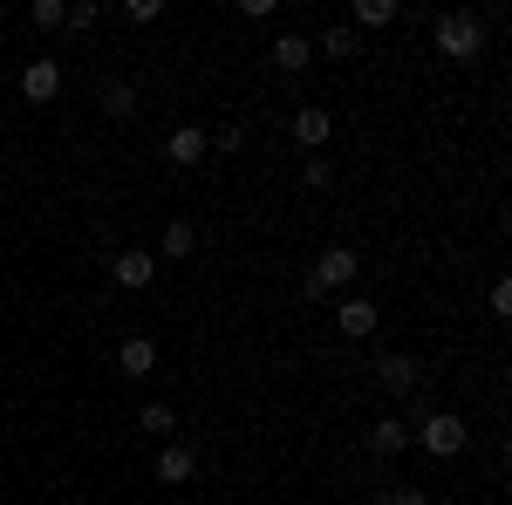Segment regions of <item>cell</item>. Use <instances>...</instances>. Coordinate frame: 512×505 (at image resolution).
<instances>
[{"instance_id": "cell-1", "label": "cell", "mask_w": 512, "mask_h": 505, "mask_svg": "<svg viewBox=\"0 0 512 505\" xmlns=\"http://www.w3.org/2000/svg\"><path fill=\"white\" fill-rule=\"evenodd\" d=\"M410 444H424L431 458H458V451L472 444V424H465L458 410H424V417L410 424Z\"/></svg>"}, {"instance_id": "cell-2", "label": "cell", "mask_w": 512, "mask_h": 505, "mask_svg": "<svg viewBox=\"0 0 512 505\" xmlns=\"http://www.w3.org/2000/svg\"><path fill=\"white\" fill-rule=\"evenodd\" d=\"M355 273H362V253H355V246H328L315 267H308V280H301L308 308H315L321 294H335V287H355Z\"/></svg>"}, {"instance_id": "cell-3", "label": "cell", "mask_w": 512, "mask_h": 505, "mask_svg": "<svg viewBox=\"0 0 512 505\" xmlns=\"http://www.w3.org/2000/svg\"><path fill=\"white\" fill-rule=\"evenodd\" d=\"M478 48H485L478 14L472 7H444V14H437V55H444V62H472Z\"/></svg>"}, {"instance_id": "cell-4", "label": "cell", "mask_w": 512, "mask_h": 505, "mask_svg": "<svg viewBox=\"0 0 512 505\" xmlns=\"http://www.w3.org/2000/svg\"><path fill=\"white\" fill-rule=\"evenodd\" d=\"M110 280H117L123 294H144V287L158 280V260H151L144 246H130V253H117V260H110Z\"/></svg>"}, {"instance_id": "cell-5", "label": "cell", "mask_w": 512, "mask_h": 505, "mask_svg": "<svg viewBox=\"0 0 512 505\" xmlns=\"http://www.w3.org/2000/svg\"><path fill=\"white\" fill-rule=\"evenodd\" d=\"M21 96H28V103H55V96H62V62H55V55H35V62L21 69Z\"/></svg>"}, {"instance_id": "cell-6", "label": "cell", "mask_w": 512, "mask_h": 505, "mask_svg": "<svg viewBox=\"0 0 512 505\" xmlns=\"http://www.w3.org/2000/svg\"><path fill=\"white\" fill-rule=\"evenodd\" d=\"M287 130H294V144H301V151H321V144L335 137V117L308 103V110H294V123H287Z\"/></svg>"}, {"instance_id": "cell-7", "label": "cell", "mask_w": 512, "mask_h": 505, "mask_svg": "<svg viewBox=\"0 0 512 505\" xmlns=\"http://www.w3.org/2000/svg\"><path fill=\"white\" fill-rule=\"evenodd\" d=\"M335 328H342L349 342H369V335H376V301H342V308H335Z\"/></svg>"}, {"instance_id": "cell-8", "label": "cell", "mask_w": 512, "mask_h": 505, "mask_svg": "<svg viewBox=\"0 0 512 505\" xmlns=\"http://www.w3.org/2000/svg\"><path fill=\"white\" fill-rule=\"evenodd\" d=\"M369 451H376V458L410 451V424H403V417H376V424H369Z\"/></svg>"}, {"instance_id": "cell-9", "label": "cell", "mask_w": 512, "mask_h": 505, "mask_svg": "<svg viewBox=\"0 0 512 505\" xmlns=\"http://www.w3.org/2000/svg\"><path fill=\"white\" fill-rule=\"evenodd\" d=\"M192 471H198V451H192V444H164V451H158V478H164V485H185Z\"/></svg>"}, {"instance_id": "cell-10", "label": "cell", "mask_w": 512, "mask_h": 505, "mask_svg": "<svg viewBox=\"0 0 512 505\" xmlns=\"http://www.w3.org/2000/svg\"><path fill=\"white\" fill-rule=\"evenodd\" d=\"M117 362H123V376H151V369H158V342H151V335H130L117 349Z\"/></svg>"}, {"instance_id": "cell-11", "label": "cell", "mask_w": 512, "mask_h": 505, "mask_svg": "<svg viewBox=\"0 0 512 505\" xmlns=\"http://www.w3.org/2000/svg\"><path fill=\"white\" fill-rule=\"evenodd\" d=\"M267 55H274V69H287V76H301V69L315 62V48H308V35H280L274 48H267Z\"/></svg>"}, {"instance_id": "cell-12", "label": "cell", "mask_w": 512, "mask_h": 505, "mask_svg": "<svg viewBox=\"0 0 512 505\" xmlns=\"http://www.w3.org/2000/svg\"><path fill=\"white\" fill-rule=\"evenodd\" d=\"M205 144H212V137H205V130H198V123H178V130H171V144H164V151H171V164H198V157H205Z\"/></svg>"}, {"instance_id": "cell-13", "label": "cell", "mask_w": 512, "mask_h": 505, "mask_svg": "<svg viewBox=\"0 0 512 505\" xmlns=\"http://www.w3.org/2000/svg\"><path fill=\"white\" fill-rule=\"evenodd\" d=\"M96 103H103V117H110V123L137 117V89H130V82H103V96H96Z\"/></svg>"}, {"instance_id": "cell-14", "label": "cell", "mask_w": 512, "mask_h": 505, "mask_svg": "<svg viewBox=\"0 0 512 505\" xmlns=\"http://www.w3.org/2000/svg\"><path fill=\"white\" fill-rule=\"evenodd\" d=\"M396 14H403V7H396V0H355L349 28H355V35H362V28H390Z\"/></svg>"}, {"instance_id": "cell-15", "label": "cell", "mask_w": 512, "mask_h": 505, "mask_svg": "<svg viewBox=\"0 0 512 505\" xmlns=\"http://www.w3.org/2000/svg\"><path fill=\"white\" fill-rule=\"evenodd\" d=\"M164 253H171V260H192L198 253V226L192 219H171V226H164Z\"/></svg>"}, {"instance_id": "cell-16", "label": "cell", "mask_w": 512, "mask_h": 505, "mask_svg": "<svg viewBox=\"0 0 512 505\" xmlns=\"http://www.w3.org/2000/svg\"><path fill=\"white\" fill-rule=\"evenodd\" d=\"M96 21H103L96 0H69V7H62V28H96Z\"/></svg>"}, {"instance_id": "cell-17", "label": "cell", "mask_w": 512, "mask_h": 505, "mask_svg": "<svg viewBox=\"0 0 512 505\" xmlns=\"http://www.w3.org/2000/svg\"><path fill=\"white\" fill-rule=\"evenodd\" d=\"M62 7H69V0H35V7H28L35 35H48V28H62Z\"/></svg>"}, {"instance_id": "cell-18", "label": "cell", "mask_w": 512, "mask_h": 505, "mask_svg": "<svg viewBox=\"0 0 512 505\" xmlns=\"http://www.w3.org/2000/svg\"><path fill=\"white\" fill-rule=\"evenodd\" d=\"M321 55H355V28L349 21H335V28L321 35Z\"/></svg>"}, {"instance_id": "cell-19", "label": "cell", "mask_w": 512, "mask_h": 505, "mask_svg": "<svg viewBox=\"0 0 512 505\" xmlns=\"http://www.w3.org/2000/svg\"><path fill=\"white\" fill-rule=\"evenodd\" d=\"M158 14H164V0H123V21H130V28H151Z\"/></svg>"}, {"instance_id": "cell-20", "label": "cell", "mask_w": 512, "mask_h": 505, "mask_svg": "<svg viewBox=\"0 0 512 505\" xmlns=\"http://www.w3.org/2000/svg\"><path fill=\"white\" fill-rule=\"evenodd\" d=\"M301 185H308V192H328V185H335V164L308 157V164H301Z\"/></svg>"}, {"instance_id": "cell-21", "label": "cell", "mask_w": 512, "mask_h": 505, "mask_svg": "<svg viewBox=\"0 0 512 505\" xmlns=\"http://www.w3.org/2000/svg\"><path fill=\"white\" fill-rule=\"evenodd\" d=\"M171 424H178L171 403H144V430H151V437H171Z\"/></svg>"}, {"instance_id": "cell-22", "label": "cell", "mask_w": 512, "mask_h": 505, "mask_svg": "<svg viewBox=\"0 0 512 505\" xmlns=\"http://www.w3.org/2000/svg\"><path fill=\"white\" fill-rule=\"evenodd\" d=\"M376 505H431V492H417V485H403V492H376Z\"/></svg>"}, {"instance_id": "cell-23", "label": "cell", "mask_w": 512, "mask_h": 505, "mask_svg": "<svg viewBox=\"0 0 512 505\" xmlns=\"http://www.w3.org/2000/svg\"><path fill=\"white\" fill-rule=\"evenodd\" d=\"M492 314H512V280H492Z\"/></svg>"}]
</instances>
